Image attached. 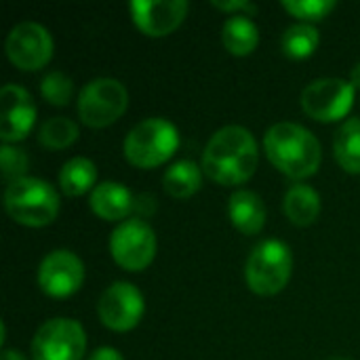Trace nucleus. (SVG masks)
Listing matches in <instances>:
<instances>
[{"instance_id": "4468645a", "label": "nucleus", "mask_w": 360, "mask_h": 360, "mask_svg": "<svg viewBox=\"0 0 360 360\" xmlns=\"http://www.w3.org/2000/svg\"><path fill=\"white\" fill-rule=\"evenodd\" d=\"M36 122V105L30 93L19 84H4L0 89V139L13 143L25 139Z\"/></svg>"}, {"instance_id": "c756f323", "label": "nucleus", "mask_w": 360, "mask_h": 360, "mask_svg": "<svg viewBox=\"0 0 360 360\" xmlns=\"http://www.w3.org/2000/svg\"><path fill=\"white\" fill-rule=\"evenodd\" d=\"M2 360H25V356L17 350H2Z\"/></svg>"}, {"instance_id": "9d476101", "label": "nucleus", "mask_w": 360, "mask_h": 360, "mask_svg": "<svg viewBox=\"0 0 360 360\" xmlns=\"http://www.w3.org/2000/svg\"><path fill=\"white\" fill-rule=\"evenodd\" d=\"M53 51L55 44L51 32L36 21L17 23L8 32L4 42V53L8 61L21 72L42 70L53 59Z\"/></svg>"}, {"instance_id": "ddd939ff", "label": "nucleus", "mask_w": 360, "mask_h": 360, "mask_svg": "<svg viewBox=\"0 0 360 360\" xmlns=\"http://www.w3.org/2000/svg\"><path fill=\"white\" fill-rule=\"evenodd\" d=\"M129 11L141 34L165 38L186 21L190 4L186 0H133Z\"/></svg>"}, {"instance_id": "4be33fe9", "label": "nucleus", "mask_w": 360, "mask_h": 360, "mask_svg": "<svg viewBox=\"0 0 360 360\" xmlns=\"http://www.w3.org/2000/svg\"><path fill=\"white\" fill-rule=\"evenodd\" d=\"M319 42H321V34H319L316 25L295 23L285 30V34L281 38V49L291 59H308L319 49Z\"/></svg>"}, {"instance_id": "7ed1b4c3", "label": "nucleus", "mask_w": 360, "mask_h": 360, "mask_svg": "<svg viewBox=\"0 0 360 360\" xmlns=\"http://www.w3.org/2000/svg\"><path fill=\"white\" fill-rule=\"evenodd\" d=\"M4 209L13 221L25 228H44L57 219L61 200L49 181L27 175L6 186Z\"/></svg>"}, {"instance_id": "20e7f679", "label": "nucleus", "mask_w": 360, "mask_h": 360, "mask_svg": "<svg viewBox=\"0 0 360 360\" xmlns=\"http://www.w3.org/2000/svg\"><path fill=\"white\" fill-rule=\"evenodd\" d=\"M179 150L177 127L160 116L137 122L124 137L122 152L129 165L137 169H156L169 162Z\"/></svg>"}, {"instance_id": "f03ea898", "label": "nucleus", "mask_w": 360, "mask_h": 360, "mask_svg": "<svg viewBox=\"0 0 360 360\" xmlns=\"http://www.w3.org/2000/svg\"><path fill=\"white\" fill-rule=\"evenodd\" d=\"M264 152L283 175L308 179L316 175L323 162V148L316 135L297 122H276L264 135Z\"/></svg>"}, {"instance_id": "1a4fd4ad", "label": "nucleus", "mask_w": 360, "mask_h": 360, "mask_svg": "<svg viewBox=\"0 0 360 360\" xmlns=\"http://www.w3.org/2000/svg\"><path fill=\"white\" fill-rule=\"evenodd\" d=\"M356 89L346 78H316L302 91V110L316 122H338L354 105Z\"/></svg>"}, {"instance_id": "f3484780", "label": "nucleus", "mask_w": 360, "mask_h": 360, "mask_svg": "<svg viewBox=\"0 0 360 360\" xmlns=\"http://www.w3.org/2000/svg\"><path fill=\"white\" fill-rule=\"evenodd\" d=\"M321 196L312 186L293 184L283 198V213L297 228L312 226L321 215Z\"/></svg>"}, {"instance_id": "f8f14e48", "label": "nucleus", "mask_w": 360, "mask_h": 360, "mask_svg": "<svg viewBox=\"0 0 360 360\" xmlns=\"http://www.w3.org/2000/svg\"><path fill=\"white\" fill-rule=\"evenodd\" d=\"M84 274V264L76 253L55 249L46 253L38 266V287L53 300H65L80 291Z\"/></svg>"}, {"instance_id": "f257e3e1", "label": "nucleus", "mask_w": 360, "mask_h": 360, "mask_svg": "<svg viewBox=\"0 0 360 360\" xmlns=\"http://www.w3.org/2000/svg\"><path fill=\"white\" fill-rule=\"evenodd\" d=\"M259 165V148L253 133L240 124L221 127L211 135L202 152V173L219 186L247 184Z\"/></svg>"}, {"instance_id": "a878e982", "label": "nucleus", "mask_w": 360, "mask_h": 360, "mask_svg": "<svg viewBox=\"0 0 360 360\" xmlns=\"http://www.w3.org/2000/svg\"><path fill=\"white\" fill-rule=\"evenodd\" d=\"M0 165H2V177L8 184L27 177L30 158H27L25 150L17 148L13 143H2V148H0Z\"/></svg>"}, {"instance_id": "412c9836", "label": "nucleus", "mask_w": 360, "mask_h": 360, "mask_svg": "<svg viewBox=\"0 0 360 360\" xmlns=\"http://www.w3.org/2000/svg\"><path fill=\"white\" fill-rule=\"evenodd\" d=\"M333 154L346 173L360 175V118H348L340 127L333 141Z\"/></svg>"}, {"instance_id": "c85d7f7f", "label": "nucleus", "mask_w": 360, "mask_h": 360, "mask_svg": "<svg viewBox=\"0 0 360 360\" xmlns=\"http://www.w3.org/2000/svg\"><path fill=\"white\" fill-rule=\"evenodd\" d=\"M348 80H350V84H352L354 89H360V61L354 65V68H352V72H350V78H348Z\"/></svg>"}, {"instance_id": "aec40b11", "label": "nucleus", "mask_w": 360, "mask_h": 360, "mask_svg": "<svg viewBox=\"0 0 360 360\" xmlns=\"http://www.w3.org/2000/svg\"><path fill=\"white\" fill-rule=\"evenodd\" d=\"M59 188L65 196H84L97 188V165L91 158H70L59 171Z\"/></svg>"}, {"instance_id": "cd10ccee", "label": "nucleus", "mask_w": 360, "mask_h": 360, "mask_svg": "<svg viewBox=\"0 0 360 360\" xmlns=\"http://www.w3.org/2000/svg\"><path fill=\"white\" fill-rule=\"evenodd\" d=\"M86 360H124V356L116 348H112V346H101Z\"/></svg>"}, {"instance_id": "2eb2a0df", "label": "nucleus", "mask_w": 360, "mask_h": 360, "mask_svg": "<svg viewBox=\"0 0 360 360\" xmlns=\"http://www.w3.org/2000/svg\"><path fill=\"white\" fill-rule=\"evenodd\" d=\"M91 211L105 221H124L135 209V198L124 184L101 181L89 196Z\"/></svg>"}, {"instance_id": "9b49d317", "label": "nucleus", "mask_w": 360, "mask_h": 360, "mask_svg": "<svg viewBox=\"0 0 360 360\" xmlns=\"http://www.w3.org/2000/svg\"><path fill=\"white\" fill-rule=\"evenodd\" d=\"M146 312V300L141 291L127 281L112 283L97 302V316L103 327L116 333L133 331Z\"/></svg>"}, {"instance_id": "a211bd4d", "label": "nucleus", "mask_w": 360, "mask_h": 360, "mask_svg": "<svg viewBox=\"0 0 360 360\" xmlns=\"http://www.w3.org/2000/svg\"><path fill=\"white\" fill-rule=\"evenodd\" d=\"M221 42L226 51L234 57L251 55L259 44V30L257 23L247 15H232L226 19L221 27Z\"/></svg>"}, {"instance_id": "6ab92c4d", "label": "nucleus", "mask_w": 360, "mask_h": 360, "mask_svg": "<svg viewBox=\"0 0 360 360\" xmlns=\"http://www.w3.org/2000/svg\"><path fill=\"white\" fill-rule=\"evenodd\" d=\"M202 186V167L194 160H177L162 175V190L175 198L186 200L194 196Z\"/></svg>"}, {"instance_id": "7c9ffc66", "label": "nucleus", "mask_w": 360, "mask_h": 360, "mask_svg": "<svg viewBox=\"0 0 360 360\" xmlns=\"http://www.w3.org/2000/svg\"><path fill=\"white\" fill-rule=\"evenodd\" d=\"M327 360H352V359H346V356H331V359Z\"/></svg>"}, {"instance_id": "dca6fc26", "label": "nucleus", "mask_w": 360, "mask_h": 360, "mask_svg": "<svg viewBox=\"0 0 360 360\" xmlns=\"http://www.w3.org/2000/svg\"><path fill=\"white\" fill-rule=\"evenodd\" d=\"M266 205L259 194L251 190H236L228 202L230 224L247 236H255L266 226Z\"/></svg>"}, {"instance_id": "b1692460", "label": "nucleus", "mask_w": 360, "mask_h": 360, "mask_svg": "<svg viewBox=\"0 0 360 360\" xmlns=\"http://www.w3.org/2000/svg\"><path fill=\"white\" fill-rule=\"evenodd\" d=\"M281 6L291 17L300 19V23L314 25L316 21H323L338 6V2L333 0H285Z\"/></svg>"}, {"instance_id": "bb28decb", "label": "nucleus", "mask_w": 360, "mask_h": 360, "mask_svg": "<svg viewBox=\"0 0 360 360\" xmlns=\"http://www.w3.org/2000/svg\"><path fill=\"white\" fill-rule=\"evenodd\" d=\"M213 6L217 11H221V13H230V17L232 15H247V17H251V15L257 13V6L253 2H247V0H230V2H217L215 0Z\"/></svg>"}, {"instance_id": "0eeeda50", "label": "nucleus", "mask_w": 360, "mask_h": 360, "mask_svg": "<svg viewBox=\"0 0 360 360\" xmlns=\"http://www.w3.org/2000/svg\"><path fill=\"white\" fill-rule=\"evenodd\" d=\"M156 249L154 228L139 217H129L112 230L110 255L114 264L127 272H143L154 262Z\"/></svg>"}, {"instance_id": "393cba45", "label": "nucleus", "mask_w": 360, "mask_h": 360, "mask_svg": "<svg viewBox=\"0 0 360 360\" xmlns=\"http://www.w3.org/2000/svg\"><path fill=\"white\" fill-rule=\"evenodd\" d=\"M74 93V82L70 76H65L63 72H49L42 80H40V95L46 103L55 105V108H63L70 103Z\"/></svg>"}, {"instance_id": "5701e85b", "label": "nucleus", "mask_w": 360, "mask_h": 360, "mask_svg": "<svg viewBox=\"0 0 360 360\" xmlns=\"http://www.w3.org/2000/svg\"><path fill=\"white\" fill-rule=\"evenodd\" d=\"M80 135L78 124L68 116H53L38 129V141L46 150H65Z\"/></svg>"}, {"instance_id": "423d86ee", "label": "nucleus", "mask_w": 360, "mask_h": 360, "mask_svg": "<svg viewBox=\"0 0 360 360\" xmlns=\"http://www.w3.org/2000/svg\"><path fill=\"white\" fill-rule=\"evenodd\" d=\"M129 108V91L116 78H93L78 93V118L91 129L114 124Z\"/></svg>"}, {"instance_id": "39448f33", "label": "nucleus", "mask_w": 360, "mask_h": 360, "mask_svg": "<svg viewBox=\"0 0 360 360\" xmlns=\"http://www.w3.org/2000/svg\"><path fill=\"white\" fill-rule=\"evenodd\" d=\"M293 253L289 245L276 238L257 243L245 264L247 287L262 297L278 295L291 281Z\"/></svg>"}, {"instance_id": "6e6552de", "label": "nucleus", "mask_w": 360, "mask_h": 360, "mask_svg": "<svg viewBox=\"0 0 360 360\" xmlns=\"http://www.w3.org/2000/svg\"><path fill=\"white\" fill-rule=\"evenodd\" d=\"M32 360H84L86 333L74 319H51L30 344Z\"/></svg>"}]
</instances>
